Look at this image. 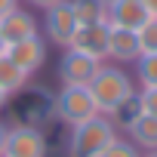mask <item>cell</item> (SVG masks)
<instances>
[{
    "mask_svg": "<svg viewBox=\"0 0 157 157\" xmlns=\"http://www.w3.org/2000/svg\"><path fill=\"white\" fill-rule=\"evenodd\" d=\"M117 126L111 123L108 114H96L86 123L71 126L68 136V157H102V151L117 139Z\"/></svg>",
    "mask_w": 157,
    "mask_h": 157,
    "instance_id": "2",
    "label": "cell"
},
{
    "mask_svg": "<svg viewBox=\"0 0 157 157\" xmlns=\"http://www.w3.org/2000/svg\"><path fill=\"white\" fill-rule=\"evenodd\" d=\"M10 117L13 126H37L43 129L49 120H56V96L46 86L25 83L19 93L10 96Z\"/></svg>",
    "mask_w": 157,
    "mask_h": 157,
    "instance_id": "1",
    "label": "cell"
},
{
    "mask_svg": "<svg viewBox=\"0 0 157 157\" xmlns=\"http://www.w3.org/2000/svg\"><path fill=\"white\" fill-rule=\"evenodd\" d=\"M99 65H102L99 59L68 46L59 59V80H62V86H86L93 80V74L99 71Z\"/></svg>",
    "mask_w": 157,
    "mask_h": 157,
    "instance_id": "6",
    "label": "cell"
},
{
    "mask_svg": "<svg viewBox=\"0 0 157 157\" xmlns=\"http://www.w3.org/2000/svg\"><path fill=\"white\" fill-rule=\"evenodd\" d=\"M6 52V40H3V34H0V56Z\"/></svg>",
    "mask_w": 157,
    "mask_h": 157,
    "instance_id": "26",
    "label": "cell"
},
{
    "mask_svg": "<svg viewBox=\"0 0 157 157\" xmlns=\"http://www.w3.org/2000/svg\"><path fill=\"white\" fill-rule=\"evenodd\" d=\"M142 157H157V151H145V154H142Z\"/></svg>",
    "mask_w": 157,
    "mask_h": 157,
    "instance_id": "27",
    "label": "cell"
},
{
    "mask_svg": "<svg viewBox=\"0 0 157 157\" xmlns=\"http://www.w3.org/2000/svg\"><path fill=\"white\" fill-rule=\"evenodd\" d=\"M99 3H102V6H111V3H114V0H99Z\"/></svg>",
    "mask_w": 157,
    "mask_h": 157,
    "instance_id": "28",
    "label": "cell"
},
{
    "mask_svg": "<svg viewBox=\"0 0 157 157\" xmlns=\"http://www.w3.org/2000/svg\"><path fill=\"white\" fill-rule=\"evenodd\" d=\"M108 34H111V25L108 22H96V25H80L74 34V49H80L99 62L108 59Z\"/></svg>",
    "mask_w": 157,
    "mask_h": 157,
    "instance_id": "9",
    "label": "cell"
},
{
    "mask_svg": "<svg viewBox=\"0 0 157 157\" xmlns=\"http://www.w3.org/2000/svg\"><path fill=\"white\" fill-rule=\"evenodd\" d=\"M136 37H139V52H142V56L157 52V16H151V19L136 31Z\"/></svg>",
    "mask_w": 157,
    "mask_h": 157,
    "instance_id": "18",
    "label": "cell"
},
{
    "mask_svg": "<svg viewBox=\"0 0 157 157\" xmlns=\"http://www.w3.org/2000/svg\"><path fill=\"white\" fill-rule=\"evenodd\" d=\"M86 86H90V93H93V99H96V105H99L102 114H111L120 102H126L129 96H136V86L129 80V74L120 65H105V62L99 65V71L93 74V80Z\"/></svg>",
    "mask_w": 157,
    "mask_h": 157,
    "instance_id": "3",
    "label": "cell"
},
{
    "mask_svg": "<svg viewBox=\"0 0 157 157\" xmlns=\"http://www.w3.org/2000/svg\"><path fill=\"white\" fill-rule=\"evenodd\" d=\"M31 6H37V10H49V6H56V3H62V0H28Z\"/></svg>",
    "mask_w": 157,
    "mask_h": 157,
    "instance_id": "22",
    "label": "cell"
},
{
    "mask_svg": "<svg viewBox=\"0 0 157 157\" xmlns=\"http://www.w3.org/2000/svg\"><path fill=\"white\" fill-rule=\"evenodd\" d=\"M142 114V108H139V96H129L126 102H120L108 117H111V123L117 126V132H126L132 123H136V117Z\"/></svg>",
    "mask_w": 157,
    "mask_h": 157,
    "instance_id": "16",
    "label": "cell"
},
{
    "mask_svg": "<svg viewBox=\"0 0 157 157\" xmlns=\"http://www.w3.org/2000/svg\"><path fill=\"white\" fill-rule=\"evenodd\" d=\"M102 157H142V151H139L126 136H117V139L102 151Z\"/></svg>",
    "mask_w": 157,
    "mask_h": 157,
    "instance_id": "19",
    "label": "cell"
},
{
    "mask_svg": "<svg viewBox=\"0 0 157 157\" xmlns=\"http://www.w3.org/2000/svg\"><path fill=\"white\" fill-rule=\"evenodd\" d=\"M3 157H46V136L37 126H10Z\"/></svg>",
    "mask_w": 157,
    "mask_h": 157,
    "instance_id": "7",
    "label": "cell"
},
{
    "mask_svg": "<svg viewBox=\"0 0 157 157\" xmlns=\"http://www.w3.org/2000/svg\"><path fill=\"white\" fill-rule=\"evenodd\" d=\"M71 10H74V16H77V25L108 22V6H102L99 0H71Z\"/></svg>",
    "mask_w": 157,
    "mask_h": 157,
    "instance_id": "15",
    "label": "cell"
},
{
    "mask_svg": "<svg viewBox=\"0 0 157 157\" xmlns=\"http://www.w3.org/2000/svg\"><path fill=\"white\" fill-rule=\"evenodd\" d=\"M136 96H139V108H142V114L157 117V90H139Z\"/></svg>",
    "mask_w": 157,
    "mask_h": 157,
    "instance_id": "20",
    "label": "cell"
},
{
    "mask_svg": "<svg viewBox=\"0 0 157 157\" xmlns=\"http://www.w3.org/2000/svg\"><path fill=\"white\" fill-rule=\"evenodd\" d=\"M142 3H145V10H148L151 16H157V0H142Z\"/></svg>",
    "mask_w": 157,
    "mask_h": 157,
    "instance_id": "24",
    "label": "cell"
},
{
    "mask_svg": "<svg viewBox=\"0 0 157 157\" xmlns=\"http://www.w3.org/2000/svg\"><path fill=\"white\" fill-rule=\"evenodd\" d=\"M77 16L71 10V0H62V3L49 6L46 16H43V34H46V43H56L62 49H68L74 43V34H77Z\"/></svg>",
    "mask_w": 157,
    "mask_h": 157,
    "instance_id": "5",
    "label": "cell"
},
{
    "mask_svg": "<svg viewBox=\"0 0 157 157\" xmlns=\"http://www.w3.org/2000/svg\"><path fill=\"white\" fill-rule=\"evenodd\" d=\"M16 6H19V0H0V19H3V16H10Z\"/></svg>",
    "mask_w": 157,
    "mask_h": 157,
    "instance_id": "21",
    "label": "cell"
},
{
    "mask_svg": "<svg viewBox=\"0 0 157 157\" xmlns=\"http://www.w3.org/2000/svg\"><path fill=\"white\" fill-rule=\"evenodd\" d=\"M142 52H139V37L136 31H126V28H111L108 34V59L123 65V62H136Z\"/></svg>",
    "mask_w": 157,
    "mask_h": 157,
    "instance_id": "12",
    "label": "cell"
},
{
    "mask_svg": "<svg viewBox=\"0 0 157 157\" xmlns=\"http://www.w3.org/2000/svg\"><path fill=\"white\" fill-rule=\"evenodd\" d=\"M0 34H3L6 46L10 43H19V40H28V37H37L40 28H37V19L28 13V10H13L10 16L0 19Z\"/></svg>",
    "mask_w": 157,
    "mask_h": 157,
    "instance_id": "11",
    "label": "cell"
},
{
    "mask_svg": "<svg viewBox=\"0 0 157 157\" xmlns=\"http://www.w3.org/2000/svg\"><path fill=\"white\" fill-rule=\"evenodd\" d=\"M126 136H129V142H132L142 154H145V151H157V117L139 114L136 123L126 129Z\"/></svg>",
    "mask_w": 157,
    "mask_h": 157,
    "instance_id": "13",
    "label": "cell"
},
{
    "mask_svg": "<svg viewBox=\"0 0 157 157\" xmlns=\"http://www.w3.org/2000/svg\"><path fill=\"white\" fill-rule=\"evenodd\" d=\"M25 83H28V74L3 52V56H0V90H3L6 96H13V93H19Z\"/></svg>",
    "mask_w": 157,
    "mask_h": 157,
    "instance_id": "14",
    "label": "cell"
},
{
    "mask_svg": "<svg viewBox=\"0 0 157 157\" xmlns=\"http://www.w3.org/2000/svg\"><path fill=\"white\" fill-rule=\"evenodd\" d=\"M136 80L142 90H157V52L136 59Z\"/></svg>",
    "mask_w": 157,
    "mask_h": 157,
    "instance_id": "17",
    "label": "cell"
},
{
    "mask_svg": "<svg viewBox=\"0 0 157 157\" xmlns=\"http://www.w3.org/2000/svg\"><path fill=\"white\" fill-rule=\"evenodd\" d=\"M6 102H10V96H6L3 90H0V111H3V108H6Z\"/></svg>",
    "mask_w": 157,
    "mask_h": 157,
    "instance_id": "25",
    "label": "cell"
},
{
    "mask_svg": "<svg viewBox=\"0 0 157 157\" xmlns=\"http://www.w3.org/2000/svg\"><path fill=\"white\" fill-rule=\"evenodd\" d=\"M96 114H102V111H99L90 86H62L56 93V120H62L65 126L86 123Z\"/></svg>",
    "mask_w": 157,
    "mask_h": 157,
    "instance_id": "4",
    "label": "cell"
},
{
    "mask_svg": "<svg viewBox=\"0 0 157 157\" xmlns=\"http://www.w3.org/2000/svg\"><path fill=\"white\" fill-rule=\"evenodd\" d=\"M6 132H10V126L0 120V157H3V148H6Z\"/></svg>",
    "mask_w": 157,
    "mask_h": 157,
    "instance_id": "23",
    "label": "cell"
},
{
    "mask_svg": "<svg viewBox=\"0 0 157 157\" xmlns=\"http://www.w3.org/2000/svg\"><path fill=\"white\" fill-rule=\"evenodd\" d=\"M148 19H151V13L145 10L142 0H114V3L108 6V25L111 28L139 31Z\"/></svg>",
    "mask_w": 157,
    "mask_h": 157,
    "instance_id": "10",
    "label": "cell"
},
{
    "mask_svg": "<svg viewBox=\"0 0 157 157\" xmlns=\"http://www.w3.org/2000/svg\"><path fill=\"white\" fill-rule=\"evenodd\" d=\"M46 40L37 34V37H28V40H19V43H10L6 46V56L31 77L34 71H40L43 68V62H46Z\"/></svg>",
    "mask_w": 157,
    "mask_h": 157,
    "instance_id": "8",
    "label": "cell"
}]
</instances>
